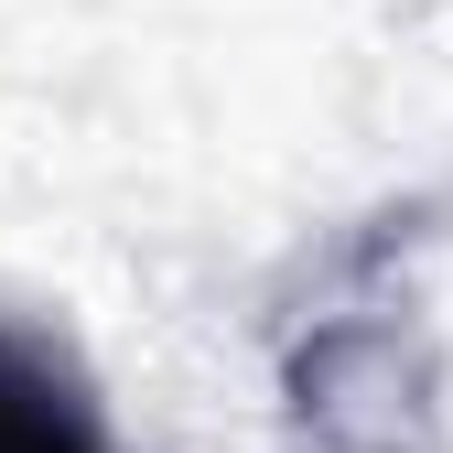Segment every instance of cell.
Segmentation results:
<instances>
[{
    "label": "cell",
    "mask_w": 453,
    "mask_h": 453,
    "mask_svg": "<svg viewBox=\"0 0 453 453\" xmlns=\"http://www.w3.org/2000/svg\"><path fill=\"white\" fill-rule=\"evenodd\" d=\"M0 453H97V421L33 346L0 334Z\"/></svg>",
    "instance_id": "cell-1"
}]
</instances>
